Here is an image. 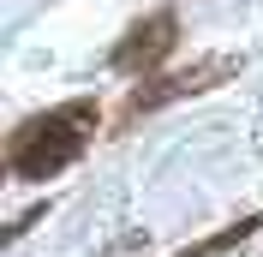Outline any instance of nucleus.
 <instances>
[{
	"label": "nucleus",
	"mask_w": 263,
	"mask_h": 257,
	"mask_svg": "<svg viewBox=\"0 0 263 257\" xmlns=\"http://www.w3.org/2000/svg\"><path fill=\"white\" fill-rule=\"evenodd\" d=\"M174 42H180V12H174V6H156V12H144V18L114 42L108 66L126 72V78H156V66L174 54Z\"/></svg>",
	"instance_id": "f03ea898"
},
{
	"label": "nucleus",
	"mask_w": 263,
	"mask_h": 257,
	"mask_svg": "<svg viewBox=\"0 0 263 257\" xmlns=\"http://www.w3.org/2000/svg\"><path fill=\"white\" fill-rule=\"evenodd\" d=\"M90 138H96V102L90 96L60 102V108H48V114H30V120L12 132L6 168H12V179H54L60 168H72V161L90 150Z\"/></svg>",
	"instance_id": "f257e3e1"
},
{
	"label": "nucleus",
	"mask_w": 263,
	"mask_h": 257,
	"mask_svg": "<svg viewBox=\"0 0 263 257\" xmlns=\"http://www.w3.org/2000/svg\"><path fill=\"white\" fill-rule=\"evenodd\" d=\"M233 72H239V60H228V54H210V60L185 66V72L144 78V84H138V90L126 96V114H132V120H138V114H156V108H167V102H180V96H197V90H210V84L233 78Z\"/></svg>",
	"instance_id": "7ed1b4c3"
}]
</instances>
